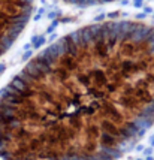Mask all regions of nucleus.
<instances>
[{
    "mask_svg": "<svg viewBox=\"0 0 154 160\" xmlns=\"http://www.w3.org/2000/svg\"><path fill=\"white\" fill-rule=\"evenodd\" d=\"M33 6L34 0H0V57L26 29Z\"/></svg>",
    "mask_w": 154,
    "mask_h": 160,
    "instance_id": "nucleus-2",
    "label": "nucleus"
},
{
    "mask_svg": "<svg viewBox=\"0 0 154 160\" xmlns=\"http://www.w3.org/2000/svg\"><path fill=\"white\" fill-rule=\"evenodd\" d=\"M68 5L72 6H81V8H87V6H97V5H105V3H111L115 0H61Z\"/></svg>",
    "mask_w": 154,
    "mask_h": 160,
    "instance_id": "nucleus-3",
    "label": "nucleus"
},
{
    "mask_svg": "<svg viewBox=\"0 0 154 160\" xmlns=\"http://www.w3.org/2000/svg\"><path fill=\"white\" fill-rule=\"evenodd\" d=\"M154 124V27L64 34L0 94V160H117Z\"/></svg>",
    "mask_w": 154,
    "mask_h": 160,
    "instance_id": "nucleus-1",
    "label": "nucleus"
}]
</instances>
